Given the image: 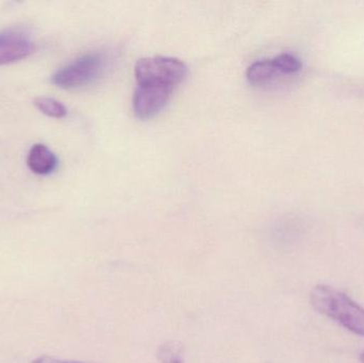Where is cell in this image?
Masks as SVG:
<instances>
[{"instance_id":"12","label":"cell","mask_w":364,"mask_h":363,"mask_svg":"<svg viewBox=\"0 0 364 363\" xmlns=\"http://www.w3.org/2000/svg\"><path fill=\"white\" fill-rule=\"evenodd\" d=\"M360 360H361V362L364 363V352L363 354H361Z\"/></svg>"},{"instance_id":"2","label":"cell","mask_w":364,"mask_h":363,"mask_svg":"<svg viewBox=\"0 0 364 363\" xmlns=\"http://www.w3.org/2000/svg\"><path fill=\"white\" fill-rule=\"evenodd\" d=\"M108 62V57L104 53H85L59 68L51 77V82L60 89H81L100 78Z\"/></svg>"},{"instance_id":"4","label":"cell","mask_w":364,"mask_h":363,"mask_svg":"<svg viewBox=\"0 0 364 363\" xmlns=\"http://www.w3.org/2000/svg\"><path fill=\"white\" fill-rule=\"evenodd\" d=\"M174 87L166 85H138L134 95V114L147 119L157 115L168 104Z\"/></svg>"},{"instance_id":"5","label":"cell","mask_w":364,"mask_h":363,"mask_svg":"<svg viewBox=\"0 0 364 363\" xmlns=\"http://www.w3.org/2000/svg\"><path fill=\"white\" fill-rule=\"evenodd\" d=\"M34 50L36 43L25 30L12 28L0 31V66L26 59Z\"/></svg>"},{"instance_id":"11","label":"cell","mask_w":364,"mask_h":363,"mask_svg":"<svg viewBox=\"0 0 364 363\" xmlns=\"http://www.w3.org/2000/svg\"><path fill=\"white\" fill-rule=\"evenodd\" d=\"M31 363H85L80 362H72V360L57 359V358L48 357V356H42L36 358Z\"/></svg>"},{"instance_id":"1","label":"cell","mask_w":364,"mask_h":363,"mask_svg":"<svg viewBox=\"0 0 364 363\" xmlns=\"http://www.w3.org/2000/svg\"><path fill=\"white\" fill-rule=\"evenodd\" d=\"M310 304L316 313L364 337V308L350 296L329 286L318 285L310 293Z\"/></svg>"},{"instance_id":"7","label":"cell","mask_w":364,"mask_h":363,"mask_svg":"<svg viewBox=\"0 0 364 363\" xmlns=\"http://www.w3.org/2000/svg\"><path fill=\"white\" fill-rule=\"evenodd\" d=\"M278 75H280V72L276 67L273 59L261 60L255 62L247 68L246 78L250 85H263L271 82Z\"/></svg>"},{"instance_id":"10","label":"cell","mask_w":364,"mask_h":363,"mask_svg":"<svg viewBox=\"0 0 364 363\" xmlns=\"http://www.w3.org/2000/svg\"><path fill=\"white\" fill-rule=\"evenodd\" d=\"M182 347L174 342L166 343L161 345L158 352V357L162 363H182Z\"/></svg>"},{"instance_id":"9","label":"cell","mask_w":364,"mask_h":363,"mask_svg":"<svg viewBox=\"0 0 364 363\" xmlns=\"http://www.w3.org/2000/svg\"><path fill=\"white\" fill-rule=\"evenodd\" d=\"M276 67L282 75H292L299 72L301 68V62L299 58L291 53H280L273 58Z\"/></svg>"},{"instance_id":"8","label":"cell","mask_w":364,"mask_h":363,"mask_svg":"<svg viewBox=\"0 0 364 363\" xmlns=\"http://www.w3.org/2000/svg\"><path fill=\"white\" fill-rule=\"evenodd\" d=\"M34 106L45 115L53 119H62L68 115V109L59 100L47 96H40L34 99Z\"/></svg>"},{"instance_id":"6","label":"cell","mask_w":364,"mask_h":363,"mask_svg":"<svg viewBox=\"0 0 364 363\" xmlns=\"http://www.w3.org/2000/svg\"><path fill=\"white\" fill-rule=\"evenodd\" d=\"M27 166L34 174L46 176L57 170L59 159L46 145L34 144L28 153Z\"/></svg>"},{"instance_id":"3","label":"cell","mask_w":364,"mask_h":363,"mask_svg":"<svg viewBox=\"0 0 364 363\" xmlns=\"http://www.w3.org/2000/svg\"><path fill=\"white\" fill-rule=\"evenodd\" d=\"M188 74L186 64L176 58L149 57L136 62L134 67L138 85L176 87Z\"/></svg>"}]
</instances>
